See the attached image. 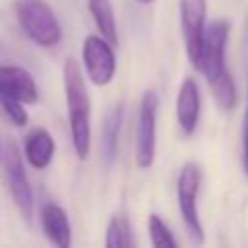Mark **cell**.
Masks as SVG:
<instances>
[{"mask_svg":"<svg viewBox=\"0 0 248 248\" xmlns=\"http://www.w3.org/2000/svg\"><path fill=\"white\" fill-rule=\"evenodd\" d=\"M64 95L68 107V128L72 138V147L79 161H85L91 151V101L85 85V78L76 58H66L64 62Z\"/></svg>","mask_w":248,"mask_h":248,"instance_id":"6da1fadb","label":"cell"},{"mask_svg":"<svg viewBox=\"0 0 248 248\" xmlns=\"http://www.w3.org/2000/svg\"><path fill=\"white\" fill-rule=\"evenodd\" d=\"M14 8L19 27L35 45L52 48L62 41L58 17L45 0H16Z\"/></svg>","mask_w":248,"mask_h":248,"instance_id":"7a4b0ae2","label":"cell"},{"mask_svg":"<svg viewBox=\"0 0 248 248\" xmlns=\"http://www.w3.org/2000/svg\"><path fill=\"white\" fill-rule=\"evenodd\" d=\"M2 167H4V180L8 186V192L12 196L14 205L17 207V211L21 213V217L31 223L33 217V190L31 184L27 180V172L23 167V159L21 153L17 149V145L8 140L6 147L2 151Z\"/></svg>","mask_w":248,"mask_h":248,"instance_id":"3957f363","label":"cell"},{"mask_svg":"<svg viewBox=\"0 0 248 248\" xmlns=\"http://www.w3.org/2000/svg\"><path fill=\"white\" fill-rule=\"evenodd\" d=\"M157 110H159V97L153 89H147L140 99L138 124H136V165L140 169H149L155 161Z\"/></svg>","mask_w":248,"mask_h":248,"instance_id":"277c9868","label":"cell"},{"mask_svg":"<svg viewBox=\"0 0 248 248\" xmlns=\"http://www.w3.org/2000/svg\"><path fill=\"white\" fill-rule=\"evenodd\" d=\"M202 184V169L196 163H186L176 180V202L182 221L196 242H203V227L198 213V192Z\"/></svg>","mask_w":248,"mask_h":248,"instance_id":"5b68a950","label":"cell"},{"mask_svg":"<svg viewBox=\"0 0 248 248\" xmlns=\"http://www.w3.org/2000/svg\"><path fill=\"white\" fill-rule=\"evenodd\" d=\"M83 70L93 85H107L116 74V54L114 46L101 35H87L81 46Z\"/></svg>","mask_w":248,"mask_h":248,"instance_id":"8992f818","label":"cell"},{"mask_svg":"<svg viewBox=\"0 0 248 248\" xmlns=\"http://www.w3.org/2000/svg\"><path fill=\"white\" fill-rule=\"evenodd\" d=\"M229 31L231 25L225 19H213L205 27L203 35V46H202V56L198 64V72H202L209 81L219 78L225 70V50H227V41H229Z\"/></svg>","mask_w":248,"mask_h":248,"instance_id":"52a82bcc","label":"cell"},{"mask_svg":"<svg viewBox=\"0 0 248 248\" xmlns=\"http://www.w3.org/2000/svg\"><path fill=\"white\" fill-rule=\"evenodd\" d=\"M205 16H207V2L205 0H180V27L186 45V54L190 64L198 70L203 35H205Z\"/></svg>","mask_w":248,"mask_h":248,"instance_id":"ba28073f","label":"cell"},{"mask_svg":"<svg viewBox=\"0 0 248 248\" xmlns=\"http://www.w3.org/2000/svg\"><path fill=\"white\" fill-rule=\"evenodd\" d=\"M0 99H16L23 105H33L39 99V87L25 68L0 64Z\"/></svg>","mask_w":248,"mask_h":248,"instance_id":"9c48e42d","label":"cell"},{"mask_svg":"<svg viewBox=\"0 0 248 248\" xmlns=\"http://www.w3.org/2000/svg\"><path fill=\"white\" fill-rule=\"evenodd\" d=\"M200 108H202L200 87L194 78H184L176 95V120L184 136H192L196 132L200 120Z\"/></svg>","mask_w":248,"mask_h":248,"instance_id":"30bf717a","label":"cell"},{"mask_svg":"<svg viewBox=\"0 0 248 248\" xmlns=\"http://www.w3.org/2000/svg\"><path fill=\"white\" fill-rule=\"evenodd\" d=\"M41 227L48 242H52L58 248H70L72 227H70V219L64 207H60L58 203L46 202L41 207Z\"/></svg>","mask_w":248,"mask_h":248,"instance_id":"8fae6325","label":"cell"},{"mask_svg":"<svg viewBox=\"0 0 248 248\" xmlns=\"http://www.w3.org/2000/svg\"><path fill=\"white\" fill-rule=\"evenodd\" d=\"M54 140L50 136L48 130L45 128H33L23 141V155L25 161L35 169V170H43L50 165L52 157H54Z\"/></svg>","mask_w":248,"mask_h":248,"instance_id":"7c38bea8","label":"cell"},{"mask_svg":"<svg viewBox=\"0 0 248 248\" xmlns=\"http://www.w3.org/2000/svg\"><path fill=\"white\" fill-rule=\"evenodd\" d=\"M122 120H124V105L116 103L107 112L103 128H101V159H103L105 167H110L114 163V159H116Z\"/></svg>","mask_w":248,"mask_h":248,"instance_id":"4fadbf2b","label":"cell"},{"mask_svg":"<svg viewBox=\"0 0 248 248\" xmlns=\"http://www.w3.org/2000/svg\"><path fill=\"white\" fill-rule=\"evenodd\" d=\"M87 10L101 31V35L112 45L118 46V29H116V17L114 8L110 0H87Z\"/></svg>","mask_w":248,"mask_h":248,"instance_id":"5bb4252c","label":"cell"},{"mask_svg":"<svg viewBox=\"0 0 248 248\" xmlns=\"http://www.w3.org/2000/svg\"><path fill=\"white\" fill-rule=\"evenodd\" d=\"M105 246L107 248H130L134 246L132 238V227L126 215L118 213L108 221L107 234H105Z\"/></svg>","mask_w":248,"mask_h":248,"instance_id":"9a60e30c","label":"cell"},{"mask_svg":"<svg viewBox=\"0 0 248 248\" xmlns=\"http://www.w3.org/2000/svg\"><path fill=\"white\" fill-rule=\"evenodd\" d=\"M209 87H211L213 99L219 105V108L232 110L236 107L238 95H236V87H234V81H232L229 70H225L219 78H215L213 81H209Z\"/></svg>","mask_w":248,"mask_h":248,"instance_id":"2e32d148","label":"cell"},{"mask_svg":"<svg viewBox=\"0 0 248 248\" xmlns=\"http://www.w3.org/2000/svg\"><path fill=\"white\" fill-rule=\"evenodd\" d=\"M147 231H149V240L153 246H163V248H174L178 246V240L174 238V234L170 232V229L167 227V223L159 217V215H149L147 221Z\"/></svg>","mask_w":248,"mask_h":248,"instance_id":"e0dca14e","label":"cell"},{"mask_svg":"<svg viewBox=\"0 0 248 248\" xmlns=\"http://www.w3.org/2000/svg\"><path fill=\"white\" fill-rule=\"evenodd\" d=\"M0 107L4 110V114L17 126L23 128L27 124V110L23 108V103L16 101V99H0Z\"/></svg>","mask_w":248,"mask_h":248,"instance_id":"ac0fdd59","label":"cell"},{"mask_svg":"<svg viewBox=\"0 0 248 248\" xmlns=\"http://www.w3.org/2000/svg\"><path fill=\"white\" fill-rule=\"evenodd\" d=\"M242 145H244V155H242V169H244V174L248 176V122H244V134H242Z\"/></svg>","mask_w":248,"mask_h":248,"instance_id":"d6986e66","label":"cell"},{"mask_svg":"<svg viewBox=\"0 0 248 248\" xmlns=\"http://www.w3.org/2000/svg\"><path fill=\"white\" fill-rule=\"evenodd\" d=\"M244 122H248V87H246V114H244Z\"/></svg>","mask_w":248,"mask_h":248,"instance_id":"ffe728a7","label":"cell"},{"mask_svg":"<svg viewBox=\"0 0 248 248\" xmlns=\"http://www.w3.org/2000/svg\"><path fill=\"white\" fill-rule=\"evenodd\" d=\"M138 4H143V6H147V4H151V2H155V0H136Z\"/></svg>","mask_w":248,"mask_h":248,"instance_id":"44dd1931","label":"cell"},{"mask_svg":"<svg viewBox=\"0 0 248 248\" xmlns=\"http://www.w3.org/2000/svg\"><path fill=\"white\" fill-rule=\"evenodd\" d=\"M0 161H2V147H0Z\"/></svg>","mask_w":248,"mask_h":248,"instance_id":"7402d4cb","label":"cell"}]
</instances>
